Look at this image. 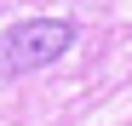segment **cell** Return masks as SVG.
<instances>
[{
	"instance_id": "6da1fadb",
	"label": "cell",
	"mask_w": 132,
	"mask_h": 126,
	"mask_svg": "<svg viewBox=\"0 0 132 126\" xmlns=\"http://www.w3.org/2000/svg\"><path fill=\"white\" fill-rule=\"evenodd\" d=\"M69 46H75V23L69 17H29V23H12L6 34H0V80L46 69V63H57Z\"/></svg>"
}]
</instances>
